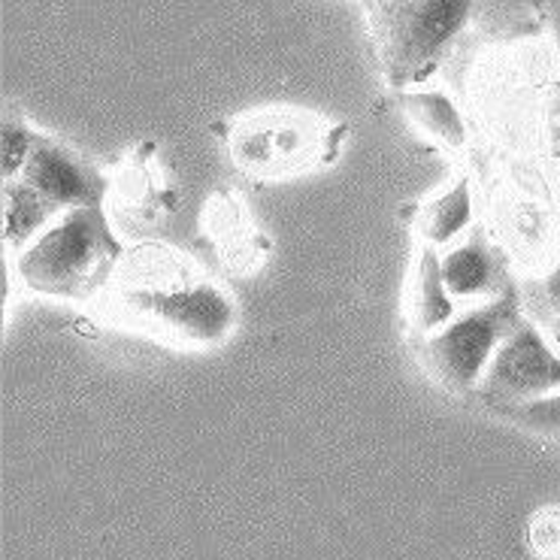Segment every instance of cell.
<instances>
[{"label":"cell","instance_id":"1","mask_svg":"<svg viewBox=\"0 0 560 560\" xmlns=\"http://www.w3.org/2000/svg\"><path fill=\"white\" fill-rule=\"evenodd\" d=\"M101 300L106 325L188 352L219 349L240 322L234 294L167 243L125 248Z\"/></svg>","mask_w":560,"mask_h":560},{"label":"cell","instance_id":"2","mask_svg":"<svg viewBox=\"0 0 560 560\" xmlns=\"http://www.w3.org/2000/svg\"><path fill=\"white\" fill-rule=\"evenodd\" d=\"M366 27L388 85L404 92L433 77L445 55L472 22L491 19V7L503 19L539 13V0H361Z\"/></svg>","mask_w":560,"mask_h":560},{"label":"cell","instance_id":"3","mask_svg":"<svg viewBox=\"0 0 560 560\" xmlns=\"http://www.w3.org/2000/svg\"><path fill=\"white\" fill-rule=\"evenodd\" d=\"M125 255L104 207L67 209L43 234L15 252L13 273L31 294L73 303L104 298Z\"/></svg>","mask_w":560,"mask_h":560},{"label":"cell","instance_id":"4","mask_svg":"<svg viewBox=\"0 0 560 560\" xmlns=\"http://www.w3.org/2000/svg\"><path fill=\"white\" fill-rule=\"evenodd\" d=\"M346 140V125L313 109L270 106L228 125V155L234 167L258 183L291 179L334 164Z\"/></svg>","mask_w":560,"mask_h":560},{"label":"cell","instance_id":"5","mask_svg":"<svg viewBox=\"0 0 560 560\" xmlns=\"http://www.w3.org/2000/svg\"><path fill=\"white\" fill-rule=\"evenodd\" d=\"M522 318V303L515 288H503L479 306L455 315L448 325L428 337H416V358L440 388L455 397H472L497 346L506 339Z\"/></svg>","mask_w":560,"mask_h":560},{"label":"cell","instance_id":"6","mask_svg":"<svg viewBox=\"0 0 560 560\" xmlns=\"http://www.w3.org/2000/svg\"><path fill=\"white\" fill-rule=\"evenodd\" d=\"M560 388V354L536 330L534 322L518 318L506 339L497 346L482 382L469 400L479 406L524 404Z\"/></svg>","mask_w":560,"mask_h":560},{"label":"cell","instance_id":"7","mask_svg":"<svg viewBox=\"0 0 560 560\" xmlns=\"http://www.w3.org/2000/svg\"><path fill=\"white\" fill-rule=\"evenodd\" d=\"M15 179L39 191L58 212L104 207L106 197L113 195V183L106 179L104 170L94 167L89 158H82L77 149H70L49 133H39L34 152Z\"/></svg>","mask_w":560,"mask_h":560},{"label":"cell","instance_id":"8","mask_svg":"<svg viewBox=\"0 0 560 560\" xmlns=\"http://www.w3.org/2000/svg\"><path fill=\"white\" fill-rule=\"evenodd\" d=\"M200 228L231 273H255L273 248V243L255 228L240 195L228 188H219L209 197Z\"/></svg>","mask_w":560,"mask_h":560},{"label":"cell","instance_id":"9","mask_svg":"<svg viewBox=\"0 0 560 560\" xmlns=\"http://www.w3.org/2000/svg\"><path fill=\"white\" fill-rule=\"evenodd\" d=\"M404 315L416 337H428L455 318V298L445 285L443 255L436 246L416 243L404 294Z\"/></svg>","mask_w":560,"mask_h":560},{"label":"cell","instance_id":"10","mask_svg":"<svg viewBox=\"0 0 560 560\" xmlns=\"http://www.w3.org/2000/svg\"><path fill=\"white\" fill-rule=\"evenodd\" d=\"M443 273L452 298L472 300L485 298V294H500L506 288L500 258L482 228L469 231L460 243H452L445 248Z\"/></svg>","mask_w":560,"mask_h":560},{"label":"cell","instance_id":"11","mask_svg":"<svg viewBox=\"0 0 560 560\" xmlns=\"http://www.w3.org/2000/svg\"><path fill=\"white\" fill-rule=\"evenodd\" d=\"M152 145H143V155H133L125 170L118 173L113 183V195L121 200V209L131 212L143 222H158L161 215H167L176 207V195L173 188L164 185L161 173H158L155 161L145 155Z\"/></svg>","mask_w":560,"mask_h":560},{"label":"cell","instance_id":"12","mask_svg":"<svg viewBox=\"0 0 560 560\" xmlns=\"http://www.w3.org/2000/svg\"><path fill=\"white\" fill-rule=\"evenodd\" d=\"M472 219V185L467 176H457L455 183L416 212V240L428 246H452Z\"/></svg>","mask_w":560,"mask_h":560},{"label":"cell","instance_id":"13","mask_svg":"<svg viewBox=\"0 0 560 560\" xmlns=\"http://www.w3.org/2000/svg\"><path fill=\"white\" fill-rule=\"evenodd\" d=\"M61 212L22 179H3V243L22 252L31 246Z\"/></svg>","mask_w":560,"mask_h":560},{"label":"cell","instance_id":"14","mask_svg":"<svg viewBox=\"0 0 560 560\" xmlns=\"http://www.w3.org/2000/svg\"><path fill=\"white\" fill-rule=\"evenodd\" d=\"M406 116L416 121L430 140H436L445 149H464L467 143V128L460 121L455 104L440 92H409L404 94Z\"/></svg>","mask_w":560,"mask_h":560},{"label":"cell","instance_id":"15","mask_svg":"<svg viewBox=\"0 0 560 560\" xmlns=\"http://www.w3.org/2000/svg\"><path fill=\"white\" fill-rule=\"evenodd\" d=\"M485 409L518 430L546 436V440H560V388L534 400H524V404H497Z\"/></svg>","mask_w":560,"mask_h":560},{"label":"cell","instance_id":"16","mask_svg":"<svg viewBox=\"0 0 560 560\" xmlns=\"http://www.w3.org/2000/svg\"><path fill=\"white\" fill-rule=\"evenodd\" d=\"M39 131H34L22 113L10 109L3 116V179H15L34 152Z\"/></svg>","mask_w":560,"mask_h":560},{"label":"cell","instance_id":"17","mask_svg":"<svg viewBox=\"0 0 560 560\" xmlns=\"http://www.w3.org/2000/svg\"><path fill=\"white\" fill-rule=\"evenodd\" d=\"M527 546L536 560H560V506H546L530 515Z\"/></svg>","mask_w":560,"mask_h":560},{"label":"cell","instance_id":"18","mask_svg":"<svg viewBox=\"0 0 560 560\" xmlns=\"http://www.w3.org/2000/svg\"><path fill=\"white\" fill-rule=\"evenodd\" d=\"M546 133L551 152L560 155V85H555V92L546 101Z\"/></svg>","mask_w":560,"mask_h":560},{"label":"cell","instance_id":"19","mask_svg":"<svg viewBox=\"0 0 560 560\" xmlns=\"http://www.w3.org/2000/svg\"><path fill=\"white\" fill-rule=\"evenodd\" d=\"M539 291H542V303L555 315H560V258L555 261V267L548 270L546 279L539 282Z\"/></svg>","mask_w":560,"mask_h":560},{"label":"cell","instance_id":"20","mask_svg":"<svg viewBox=\"0 0 560 560\" xmlns=\"http://www.w3.org/2000/svg\"><path fill=\"white\" fill-rule=\"evenodd\" d=\"M548 330H551V337H555V342H558L560 349V315H555V322L548 325Z\"/></svg>","mask_w":560,"mask_h":560}]
</instances>
